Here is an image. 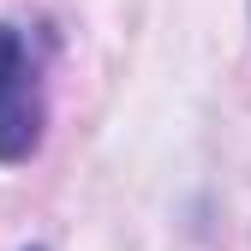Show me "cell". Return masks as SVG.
Listing matches in <instances>:
<instances>
[{"instance_id": "obj_1", "label": "cell", "mask_w": 251, "mask_h": 251, "mask_svg": "<svg viewBox=\"0 0 251 251\" xmlns=\"http://www.w3.org/2000/svg\"><path fill=\"white\" fill-rule=\"evenodd\" d=\"M42 60L18 24H0V162H24L42 144Z\"/></svg>"}, {"instance_id": "obj_2", "label": "cell", "mask_w": 251, "mask_h": 251, "mask_svg": "<svg viewBox=\"0 0 251 251\" xmlns=\"http://www.w3.org/2000/svg\"><path fill=\"white\" fill-rule=\"evenodd\" d=\"M30 251H42V245H30Z\"/></svg>"}]
</instances>
